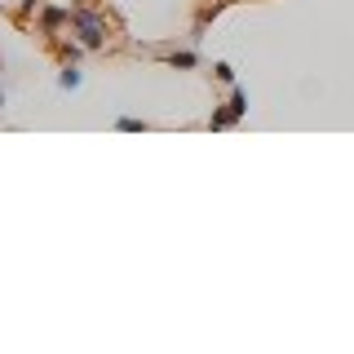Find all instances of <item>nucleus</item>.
Here are the masks:
<instances>
[{
	"label": "nucleus",
	"mask_w": 354,
	"mask_h": 354,
	"mask_svg": "<svg viewBox=\"0 0 354 354\" xmlns=\"http://www.w3.org/2000/svg\"><path fill=\"white\" fill-rule=\"evenodd\" d=\"M5 5H14V0H5Z\"/></svg>",
	"instance_id": "nucleus-8"
},
{
	"label": "nucleus",
	"mask_w": 354,
	"mask_h": 354,
	"mask_svg": "<svg viewBox=\"0 0 354 354\" xmlns=\"http://www.w3.org/2000/svg\"><path fill=\"white\" fill-rule=\"evenodd\" d=\"M53 49H58V58H62V62H80L84 44H80V40H58V44H53Z\"/></svg>",
	"instance_id": "nucleus-3"
},
{
	"label": "nucleus",
	"mask_w": 354,
	"mask_h": 354,
	"mask_svg": "<svg viewBox=\"0 0 354 354\" xmlns=\"http://www.w3.org/2000/svg\"><path fill=\"white\" fill-rule=\"evenodd\" d=\"M213 75H217L221 84H235V66H230V62H217V66H213Z\"/></svg>",
	"instance_id": "nucleus-7"
},
{
	"label": "nucleus",
	"mask_w": 354,
	"mask_h": 354,
	"mask_svg": "<svg viewBox=\"0 0 354 354\" xmlns=\"http://www.w3.org/2000/svg\"><path fill=\"white\" fill-rule=\"evenodd\" d=\"M58 84H62V88H80V84H84L80 66H75V62H62V75H58Z\"/></svg>",
	"instance_id": "nucleus-4"
},
{
	"label": "nucleus",
	"mask_w": 354,
	"mask_h": 354,
	"mask_svg": "<svg viewBox=\"0 0 354 354\" xmlns=\"http://www.w3.org/2000/svg\"><path fill=\"white\" fill-rule=\"evenodd\" d=\"M115 129H124V133H142V129H147V120H138V115H120V120H115Z\"/></svg>",
	"instance_id": "nucleus-6"
},
{
	"label": "nucleus",
	"mask_w": 354,
	"mask_h": 354,
	"mask_svg": "<svg viewBox=\"0 0 354 354\" xmlns=\"http://www.w3.org/2000/svg\"><path fill=\"white\" fill-rule=\"evenodd\" d=\"M71 31L84 49H102L106 36H111V22L102 9H71Z\"/></svg>",
	"instance_id": "nucleus-1"
},
{
	"label": "nucleus",
	"mask_w": 354,
	"mask_h": 354,
	"mask_svg": "<svg viewBox=\"0 0 354 354\" xmlns=\"http://www.w3.org/2000/svg\"><path fill=\"white\" fill-rule=\"evenodd\" d=\"M164 62H169V66H182V71H191V66H199V58H195L191 49H182V53H169Z\"/></svg>",
	"instance_id": "nucleus-5"
},
{
	"label": "nucleus",
	"mask_w": 354,
	"mask_h": 354,
	"mask_svg": "<svg viewBox=\"0 0 354 354\" xmlns=\"http://www.w3.org/2000/svg\"><path fill=\"white\" fill-rule=\"evenodd\" d=\"M243 115H248V93H243V88H235V93H230V102L221 106V111H213L208 129H230V124H239Z\"/></svg>",
	"instance_id": "nucleus-2"
}]
</instances>
